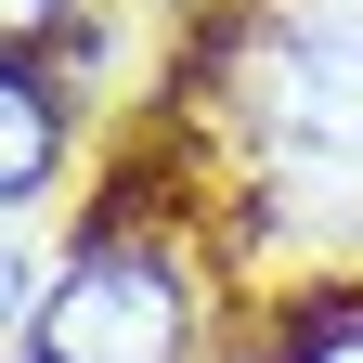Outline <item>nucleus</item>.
I'll use <instances>...</instances> for the list:
<instances>
[{"instance_id": "obj_1", "label": "nucleus", "mask_w": 363, "mask_h": 363, "mask_svg": "<svg viewBox=\"0 0 363 363\" xmlns=\"http://www.w3.org/2000/svg\"><path fill=\"white\" fill-rule=\"evenodd\" d=\"M26 363H195V259L156 208H117L65 247L52 298L26 311Z\"/></svg>"}, {"instance_id": "obj_2", "label": "nucleus", "mask_w": 363, "mask_h": 363, "mask_svg": "<svg viewBox=\"0 0 363 363\" xmlns=\"http://www.w3.org/2000/svg\"><path fill=\"white\" fill-rule=\"evenodd\" d=\"M247 104H259V143L286 156V169L363 182V13L272 26L259 52H247Z\"/></svg>"}, {"instance_id": "obj_3", "label": "nucleus", "mask_w": 363, "mask_h": 363, "mask_svg": "<svg viewBox=\"0 0 363 363\" xmlns=\"http://www.w3.org/2000/svg\"><path fill=\"white\" fill-rule=\"evenodd\" d=\"M52 169H65V104H52V78L39 65H0V208H39L52 195Z\"/></svg>"}, {"instance_id": "obj_4", "label": "nucleus", "mask_w": 363, "mask_h": 363, "mask_svg": "<svg viewBox=\"0 0 363 363\" xmlns=\"http://www.w3.org/2000/svg\"><path fill=\"white\" fill-rule=\"evenodd\" d=\"M272 363H363V298H311L298 337L272 350Z\"/></svg>"}, {"instance_id": "obj_5", "label": "nucleus", "mask_w": 363, "mask_h": 363, "mask_svg": "<svg viewBox=\"0 0 363 363\" xmlns=\"http://www.w3.org/2000/svg\"><path fill=\"white\" fill-rule=\"evenodd\" d=\"M78 26V0H0V39H13V65L39 52V39H65Z\"/></svg>"}]
</instances>
